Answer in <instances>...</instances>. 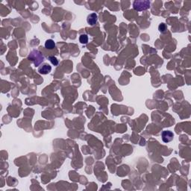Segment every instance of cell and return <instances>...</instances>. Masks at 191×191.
<instances>
[{
    "label": "cell",
    "instance_id": "6da1fadb",
    "mask_svg": "<svg viewBox=\"0 0 191 191\" xmlns=\"http://www.w3.org/2000/svg\"><path fill=\"white\" fill-rule=\"evenodd\" d=\"M28 58L34 63L35 67H38L44 61V57L38 50H33L29 54Z\"/></svg>",
    "mask_w": 191,
    "mask_h": 191
},
{
    "label": "cell",
    "instance_id": "7a4b0ae2",
    "mask_svg": "<svg viewBox=\"0 0 191 191\" xmlns=\"http://www.w3.org/2000/svg\"><path fill=\"white\" fill-rule=\"evenodd\" d=\"M134 9L138 11H142L150 8L149 1H135L133 4Z\"/></svg>",
    "mask_w": 191,
    "mask_h": 191
},
{
    "label": "cell",
    "instance_id": "3957f363",
    "mask_svg": "<svg viewBox=\"0 0 191 191\" xmlns=\"http://www.w3.org/2000/svg\"><path fill=\"white\" fill-rule=\"evenodd\" d=\"M161 137H162V140L164 143H170L174 138V135L170 131H164L161 134Z\"/></svg>",
    "mask_w": 191,
    "mask_h": 191
},
{
    "label": "cell",
    "instance_id": "277c9868",
    "mask_svg": "<svg viewBox=\"0 0 191 191\" xmlns=\"http://www.w3.org/2000/svg\"><path fill=\"white\" fill-rule=\"evenodd\" d=\"M97 20H98V16H97V14H95V13L90 14L87 16V22L90 26H94V25L97 24Z\"/></svg>",
    "mask_w": 191,
    "mask_h": 191
},
{
    "label": "cell",
    "instance_id": "5b68a950",
    "mask_svg": "<svg viewBox=\"0 0 191 191\" xmlns=\"http://www.w3.org/2000/svg\"><path fill=\"white\" fill-rule=\"evenodd\" d=\"M52 71V67L47 64H44L40 67H39L38 72L42 75H46Z\"/></svg>",
    "mask_w": 191,
    "mask_h": 191
},
{
    "label": "cell",
    "instance_id": "8992f818",
    "mask_svg": "<svg viewBox=\"0 0 191 191\" xmlns=\"http://www.w3.org/2000/svg\"><path fill=\"white\" fill-rule=\"evenodd\" d=\"M45 47L47 49H53L54 48H55V43L53 40L49 39V40H46L45 43Z\"/></svg>",
    "mask_w": 191,
    "mask_h": 191
},
{
    "label": "cell",
    "instance_id": "52a82bcc",
    "mask_svg": "<svg viewBox=\"0 0 191 191\" xmlns=\"http://www.w3.org/2000/svg\"><path fill=\"white\" fill-rule=\"evenodd\" d=\"M79 41L80 43L82 44H86L88 42V37L86 34H81L79 37Z\"/></svg>",
    "mask_w": 191,
    "mask_h": 191
},
{
    "label": "cell",
    "instance_id": "ba28073f",
    "mask_svg": "<svg viewBox=\"0 0 191 191\" xmlns=\"http://www.w3.org/2000/svg\"><path fill=\"white\" fill-rule=\"evenodd\" d=\"M158 30L161 33H165L166 31H167V26H166L164 23H161V24L159 25L158 26Z\"/></svg>",
    "mask_w": 191,
    "mask_h": 191
},
{
    "label": "cell",
    "instance_id": "9c48e42d",
    "mask_svg": "<svg viewBox=\"0 0 191 191\" xmlns=\"http://www.w3.org/2000/svg\"><path fill=\"white\" fill-rule=\"evenodd\" d=\"M49 60L50 61V62L52 63V64L54 65V66H58V60L57 59V58H55V57H54V56L49 57Z\"/></svg>",
    "mask_w": 191,
    "mask_h": 191
}]
</instances>
